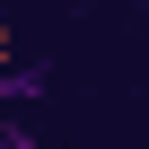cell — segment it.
Returning a JSON list of instances; mask_svg holds the SVG:
<instances>
[{
  "label": "cell",
  "instance_id": "3",
  "mask_svg": "<svg viewBox=\"0 0 149 149\" xmlns=\"http://www.w3.org/2000/svg\"><path fill=\"white\" fill-rule=\"evenodd\" d=\"M9 61H18V35H9V26H0V79H9Z\"/></svg>",
  "mask_w": 149,
  "mask_h": 149
},
{
  "label": "cell",
  "instance_id": "2",
  "mask_svg": "<svg viewBox=\"0 0 149 149\" xmlns=\"http://www.w3.org/2000/svg\"><path fill=\"white\" fill-rule=\"evenodd\" d=\"M0 149H35V132H26L18 114H0Z\"/></svg>",
  "mask_w": 149,
  "mask_h": 149
},
{
  "label": "cell",
  "instance_id": "1",
  "mask_svg": "<svg viewBox=\"0 0 149 149\" xmlns=\"http://www.w3.org/2000/svg\"><path fill=\"white\" fill-rule=\"evenodd\" d=\"M44 88H53V70H44V61H26V53H18V61H9V79H0V114H18V105H35V97H44Z\"/></svg>",
  "mask_w": 149,
  "mask_h": 149
}]
</instances>
